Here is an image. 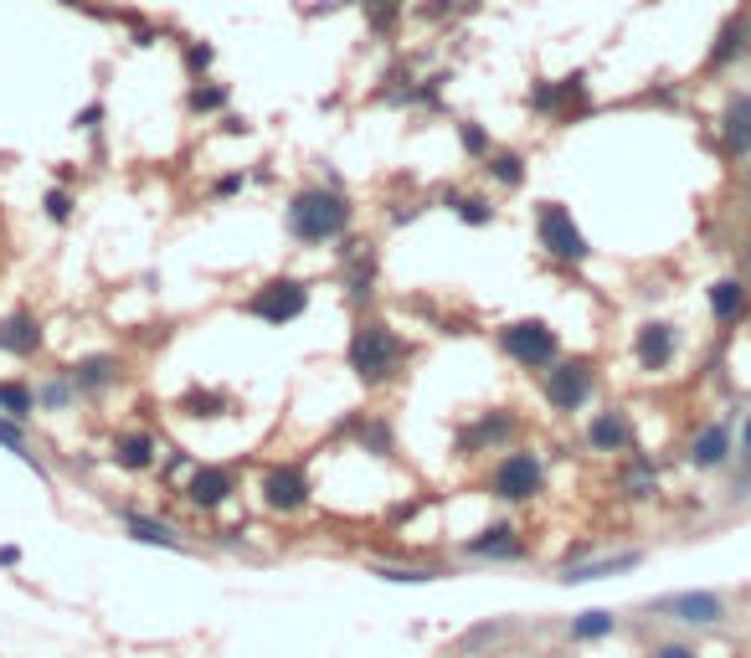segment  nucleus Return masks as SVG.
<instances>
[{"label":"nucleus","mask_w":751,"mask_h":658,"mask_svg":"<svg viewBox=\"0 0 751 658\" xmlns=\"http://www.w3.org/2000/svg\"><path fill=\"white\" fill-rule=\"evenodd\" d=\"M284 226H288V237L304 242V247H325V242L346 237L350 201L335 185H304V191L288 195Z\"/></svg>","instance_id":"nucleus-1"},{"label":"nucleus","mask_w":751,"mask_h":658,"mask_svg":"<svg viewBox=\"0 0 751 658\" xmlns=\"http://www.w3.org/2000/svg\"><path fill=\"white\" fill-rule=\"evenodd\" d=\"M346 360H350V371L361 375L366 386H387V381L402 375L406 360H412V344H406L391 325H381V319H361L356 335H350Z\"/></svg>","instance_id":"nucleus-2"},{"label":"nucleus","mask_w":751,"mask_h":658,"mask_svg":"<svg viewBox=\"0 0 751 658\" xmlns=\"http://www.w3.org/2000/svg\"><path fill=\"white\" fill-rule=\"evenodd\" d=\"M499 350L515 360V365H526V371H551L561 360V335L546 319H515L495 335Z\"/></svg>","instance_id":"nucleus-3"},{"label":"nucleus","mask_w":751,"mask_h":658,"mask_svg":"<svg viewBox=\"0 0 751 658\" xmlns=\"http://www.w3.org/2000/svg\"><path fill=\"white\" fill-rule=\"evenodd\" d=\"M536 237H541V247L557 263H586L592 257V242L582 237V226L571 222V211L561 201H541L536 206Z\"/></svg>","instance_id":"nucleus-4"},{"label":"nucleus","mask_w":751,"mask_h":658,"mask_svg":"<svg viewBox=\"0 0 751 658\" xmlns=\"http://www.w3.org/2000/svg\"><path fill=\"white\" fill-rule=\"evenodd\" d=\"M489 489H495V499H505V505H526V499H536V494L546 489L541 453H530V448L505 453V458L495 464V474H489Z\"/></svg>","instance_id":"nucleus-5"},{"label":"nucleus","mask_w":751,"mask_h":658,"mask_svg":"<svg viewBox=\"0 0 751 658\" xmlns=\"http://www.w3.org/2000/svg\"><path fill=\"white\" fill-rule=\"evenodd\" d=\"M546 402H551V412H582L586 402H592V391H597V371H592V360H557L551 371H546L541 381Z\"/></svg>","instance_id":"nucleus-6"},{"label":"nucleus","mask_w":751,"mask_h":658,"mask_svg":"<svg viewBox=\"0 0 751 658\" xmlns=\"http://www.w3.org/2000/svg\"><path fill=\"white\" fill-rule=\"evenodd\" d=\"M242 309L253 319H263V325H294L309 309V288L299 278H268L263 288H253V299L242 304Z\"/></svg>","instance_id":"nucleus-7"},{"label":"nucleus","mask_w":751,"mask_h":658,"mask_svg":"<svg viewBox=\"0 0 751 658\" xmlns=\"http://www.w3.org/2000/svg\"><path fill=\"white\" fill-rule=\"evenodd\" d=\"M747 57H751V6H737V11L716 26V36H710V52H706V62H700V73L706 77L731 73V67Z\"/></svg>","instance_id":"nucleus-8"},{"label":"nucleus","mask_w":751,"mask_h":658,"mask_svg":"<svg viewBox=\"0 0 751 658\" xmlns=\"http://www.w3.org/2000/svg\"><path fill=\"white\" fill-rule=\"evenodd\" d=\"M530 108L541 119H571V114H586L592 108V88H586V73H571L561 83H536L530 88Z\"/></svg>","instance_id":"nucleus-9"},{"label":"nucleus","mask_w":751,"mask_h":658,"mask_svg":"<svg viewBox=\"0 0 751 658\" xmlns=\"http://www.w3.org/2000/svg\"><path fill=\"white\" fill-rule=\"evenodd\" d=\"M675 355H679V329L669 319H648V325L633 329V360H638V371L664 375L675 365Z\"/></svg>","instance_id":"nucleus-10"},{"label":"nucleus","mask_w":751,"mask_h":658,"mask_svg":"<svg viewBox=\"0 0 751 658\" xmlns=\"http://www.w3.org/2000/svg\"><path fill=\"white\" fill-rule=\"evenodd\" d=\"M716 139L731 160H751V88L726 93L721 119H716Z\"/></svg>","instance_id":"nucleus-11"},{"label":"nucleus","mask_w":751,"mask_h":658,"mask_svg":"<svg viewBox=\"0 0 751 658\" xmlns=\"http://www.w3.org/2000/svg\"><path fill=\"white\" fill-rule=\"evenodd\" d=\"M309 474H304L299 464H278L263 474V505L273 509V514H294V509L309 505Z\"/></svg>","instance_id":"nucleus-12"},{"label":"nucleus","mask_w":751,"mask_h":658,"mask_svg":"<svg viewBox=\"0 0 751 658\" xmlns=\"http://www.w3.org/2000/svg\"><path fill=\"white\" fill-rule=\"evenodd\" d=\"M654 613H669L685 628H716V623H726V597H716V592H675V597L654 602Z\"/></svg>","instance_id":"nucleus-13"},{"label":"nucleus","mask_w":751,"mask_h":658,"mask_svg":"<svg viewBox=\"0 0 751 658\" xmlns=\"http://www.w3.org/2000/svg\"><path fill=\"white\" fill-rule=\"evenodd\" d=\"M685 464L695 468V474H716V468L731 464V427L726 422H710V427H700L690 443V453H685Z\"/></svg>","instance_id":"nucleus-14"},{"label":"nucleus","mask_w":751,"mask_h":658,"mask_svg":"<svg viewBox=\"0 0 751 658\" xmlns=\"http://www.w3.org/2000/svg\"><path fill=\"white\" fill-rule=\"evenodd\" d=\"M706 299H710V319H716V325L737 329L751 309V288H747V278H716Z\"/></svg>","instance_id":"nucleus-15"},{"label":"nucleus","mask_w":751,"mask_h":658,"mask_svg":"<svg viewBox=\"0 0 751 658\" xmlns=\"http://www.w3.org/2000/svg\"><path fill=\"white\" fill-rule=\"evenodd\" d=\"M237 494V479H232V468H216V464H201L191 468V484H186V499H191L195 509H216L226 505Z\"/></svg>","instance_id":"nucleus-16"},{"label":"nucleus","mask_w":751,"mask_h":658,"mask_svg":"<svg viewBox=\"0 0 751 658\" xmlns=\"http://www.w3.org/2000/svg\"><path fill=\"white\" fill-rule=\"evenodd\" d=\"M0 350L15 360H31L42 350V319L31 315V309H11V315L0 319Z\"/></svg>","instance_id":"nucleus-17"},{"label":"nucleus","mask_w":751,"mask_h":658,"mask_svg":"<svg viewBox=\"0 0 751 658\" xmlns=\"http://www.w3.org/2000/svg\"><path fill=\"white\" fill-rule=\"evenodd\" d=\"M468 555H489V561H520L526 555V540H520V530L515 524H489V530H479L474 540H464Z\"/></svg>","instance_id":"nucleus-18"},{"label":"nucleus","mask_w":751,"mask_h":658,"mask_svg":"<svg viewBox=\"0 0 751 658\" xmlns=\"http://www.w3.org/2000/svg\"><path fill=\"white\" fill-rule=\"evenodd\" d=\"M124 375L119 355H83L77 365H67V381H73L77 391H88V396H98V391H108L114 381Z\"/></svg>","instance_id":"nucleus-19"},{"label":"nucleus","mask_w":751,"mask_h":658,"mask_svg":"<svg viewBox=\"0 0 751 658\" xmlns=\"http://www.w3.org/2000/svg\"><path fill=\"white\" fill-rule=\"evenodd\" d=\"M155 453H160V443H155V433H145V427H135V433H119L114 437V464L124 468V474H145V468L155 464Z\"/></svg>","instance_id":"nucleus-20"},{"label":"nucleus","mask_w":751,"mask_h":658,"mask_svg":"<svg viewBox=\"0 0 751 658\" xmlns=\"http://www.w3.org/2000/svg\"><path fill=\"white\" fill-rule=\"evenodd\" d=\"M628 443H633V427L623 412H597L592 427H586V448L592 453H628Z\"/></svg>","instance_id":"nucleus-21"},{"label":"nucleus","mask_w":751,"mask_h":658,"mask_svg":"<svg viewBox=\"0 0 751 658\" xmlns=\"http://www.w3.org/2000/svg\"><path fill=\"white\" fill-rule=\"evenodd\" d=\"M515 433H520V422H515L510 412H489V417H479L464 437H458V448H464V453H474V448H499V443H510Z\"/></svg>","instance_id":"nucleus-22"},{"label":"nucleus","mask_w":751,"mask_h":658,"mask_svg":"<svg viewBox=\"0 0 751 658\" xmlns=\"http://www.w3.org/2000/svg\"><path fill=\"white\" fill-rule=\"evenodd\" d=\"M644 561L638 551H623V555H613V561H586V566H561V582L567 586H577V582H602V576H613V571H633Z\"/></svg>","instance_id":"nucleus-23"},{"label":"nucleus","mask_w":751,"mask_h":658,"mask_svg":"<svg viewBox=\"0 0 751 658\" xmlns=\"http://www.w3.org/2000/svg\"><path fill=\"white\" fill-rule=\"evenodd\" d=\"M484 170H489V180H499L505 191H520V185H526V155H515V150H489Z\"/></svg>","instance_id":"nucleus-24"},{"label":"nucleus","mask_w":751,"mask_h":658,"mask_svg":"<svg viewBox=\"0 0 751 658\" xmlns=\"http://www.w3.org/2000/svg\"><path fill=\"white\" fill-rule=\"evenodd\" d=\"M0 412L15 422H31L42 406H36V391H31L27 381H0Z\"/></svg>","instance_id":"nucleus-25"},{"label":"nucleus","mask_w":751,"mask_h":658,"mask_svg":"<svg viewBox=\"0 0 751 658\" xmlns=\"http://www.w3.org/2000/svg\"><path fill=\"white\" fill-rule=\"evenodd\" d=\"M613 633H617V617L607 607H592V613L571 617V638L577 644H597V638H613Z\"/></svg>","instance_id":"nucleus-26"},{"label":"nucleus","mask_w":751,"mask_h":658,"mask_svg":"<svg viewBox=\"0 0 751 658\" xmlns=\"http://www.w3.org/2000/svg\"><path fill=\"white\" fill-rule=\"evenodd\" d=\"M124 524H129V535L139 540V545H166V551H181V535L170 530L166 520H145V514H124Z\"/></svg>","instance_id":"nucleus-27"},{"label":"nucleus","mask_w":751,"mask_h":658,"mask_svg":"<svg viewBox=\"0 0 751 658\" xmlns=\"http://www.w3.org/2000/svg\"><path fill=\"white\" fill-rule=\"evenodd\" d=\"M371 576H381V582H391V586H427V582H437V576H448V571H437V566H371Z\"/></svg>","instance_id":"nucleus-28"},{"label":"nucleus","mask_w":751,"mask_h":658,"mask_svg":"<svg viewBox=\"0 0 751 658\" xmlns=\"http://www.w3.org/2000/svg\"><path fill=\"white\" fill-rule=\"evenodd\" d=\"M448 206L458 211V222H468V226H489V222H495L489 195H458V191H448Z\"/></svg>","instance_id":"nucleus-29"},{"label":"nucleus","mask_w":751,"mask_h":658,"mask_svg":"<svg viewBox=\"0 0 751 658\" xmlns=\"http://www.w3.org/2000/svg\"><path fill=\"white\" fill-rule=\"evenodd\" d=\"M0 443H6V448H11V453H15V458H21V464H27V468H36V474H42V479H46L42 458H36V453L27 448V437H21V422H15V417H0Z\"/></svg>","instance_id":"nucleus-30"},{"label":"nucleus","mask_w":751,"mask_h":658,"mask_svg":"<svg viewBox=\"0 0 751 658\" xmlns=\"http://www.w3.org/2000/svg\"><path fill=\"white\" fill-rule=\"evenodd\" d=\"M226 98H232V93H226L222 83H195V88L186 93V108H191V114H216V108H226Z\"/></svg>","instance_id":"nucleus-31"},{"label":"nucleus","mask_w":751,"mask_h":658,"mask_svg":"<svg viewBox=\"0 0 751 658\" xmlns=\"http://www.w3.org/2000/svg\"><path fill=\"white\" fill-rule=\"evenodd\" d=\"M77 386L67 381V375H57V381H42L36 386V406H46V412H62V406H73Z\"/></svg>","instance_id":"nucleus-32"},{"label":"nucleus","mask_w":751,"mask_h":658,"mask_svg":"<svg viewBox=\"0 0 751 658\" xmlns=\"http://www.w3.org/2000/svg\"><path fill=\"white\" fill-rule=\"evenodd\" d=\"M458 145H464L468 160H489V150H495V145H489V129H484V124H474V119L458 124Z\"/></svg>","instance_id":"nucleus-33"},{"label":"nucleus","mask_w":751,"mask_h":658,"mask_svg":"<svg viewBox=\"0 0 751 658\" xmlns=\"http://www.w3.org/2000/svg\"><path fill=\"white\" fill-rule=\"evenodd\" d=\"M216 406H226V396H216V391H191V396H186V417H222Z\"/></svg>","instance_id":"nucleus-34"},{"label":"nucleus","mask_w":751,"mask_h":658,"mask_svg":"<svg viewBox=\"0 0 751 658\" xmlns=\"http://www.w3.org/2000/svg\"><path fill=\"white\" fill-rule=\"evenodd\" d=\"M42 206H46V216H52L57 226H67V222H73V206H77V201H73V191H62V185H57V191H46Z\"/></svg>","instance_id":"nucleus-35"},{"label":"nucleus","mask_w":751,"mask_h":658,"mask_svg":"<svg viewBox=\"0 0 751 658\" xmlns=\"http://www.w3.org/2000/svg\"><path fill=\"white\" fill-rule=\"evenodd\" d=\"M366 11H371L376 31H387L391 21H396V11H402V0H366Z\"/></svg>","instance_id":"nucleus-36"},{"label":"nucleus","mask_w":751,"mask_h":658,"mask_svg":"<svg viewBox=\"0 0 751 658\" xmlns=\"http://www.w3.org/2000/svg\"><path fill=\"white\" fill-rule=\"evenodd\" d=\"M186 67H191V73H207L211 67V46H186Z\"/></svg>","instance_id":"nucleus-37"},{"label":"nucleus","mask_w":751,"mask_h":658,"mask_svg":"<svg viewBox=\"0 0 751 658\" xmlns=\"http://www.w3.org/2000/svg\"><path fill=\"white\" fill-rule=\"evenodd\" d=\"M648 658H700V654H695L690 644H659V648H654V654H648Z\"/></svg>","instance_id":"nucleus-38"},{"label":"nucleus","mask_w":751,"mask_h":658,"mask_svg":"<svg viewBox=\"0 0 751 658\" xmlns=\"http://www.w3.org/2000/svg\"><path fill=\"white\" fill-rule=\"evenodd\" d=\"M98 119H104V104H88L77 114V129H98Z\"/></svg>","instance_id":"nucleus-39"},{"label":"nucleus","mask_w":751,"mask_h":658,"mask_svg":"<svg viewBox=\"0 0 751 658\" xmlns=\"http://www.w3.org/2000/svg\"><path fill=\"white\" fill-rule=\"evenodd\" d=\"M232 191H242V176H222V180H216V195H232Z\"/></svg>","instance_id":"nucleus-40"},{"label":"nucleus","mask_w":751,"mask_h":658,"mask_svg":"<svg viewBox=\"0 0 751 658\" xmlns=\"http://www.w3.org/2000/svg\"><path fill=\"white\" fill-rule=\"evenodd\" d=\"M15 561H21V551H15V545H0V566H15Z\"/></svg>","instance_id":"nucleus-41"},{"label":"nucleus","mask_w":751,"mask_h":658,"mask_svg":"<svg viewBox=\"0 0 751 658\" xmlns=\"http://www.w3.org/2000/svg\"><path fill=\"white\" fill-rule=\"evenodd\" d=\"M741 453L751 458V412H747V422H741Z\"/></svg>","instance_id":"nucleus-42"},{"label":"nucleus","mask_w":751,"mask_h":658,"mask_svg":"<svg viewBox=\"0 0 751 658\" xmlns=\"http://www.w3.org/2000/svg\"><path fill=\"white\" fill-rule=\"evenodd\" d=\"M648 6H659V0H648Z\"/></svg>","instance_id":"nucleus-43"}]
</instances>
